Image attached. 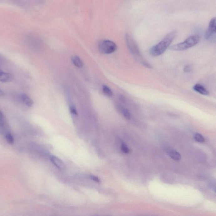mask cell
I'll return each mask as SVG.
<instances>
[{
  "label": "cell",
  "mask_w": 216,
  "mask_h": 216,
  "mask_svg": "<svg viewBox=\"0 0 216 216\" xmlns=\"http://www.w3.org/2000/svg\"><path fill=\"white\" fill-rule=\"evenodd\" d=\"M177 35V31H173L169 33L159 43L150 49V54L152 56L157 57L163 54L169 47Z\"/></svg>",
  "instance_id": "cell-1"
},
{
  "label": "cell",
  "mask_w": 216,
  "mask_h": 216,
  "mask_svg": "<svg viewBox=\"0 0 216 216\" xmlns=\"http://www.w3.org/2000/svg\"><path fill=\"white\" fill-rule=\"evenodd\" d=\"M126 43L128 48H129L130 51L133 54V56L136 58L137 60L140 62L142 65L147 68H152L150 64L147 62L142 58L140 50L137 45L136 44L133 39L129 36V35L126 34Z\"/></svg>",
  "instance_id": "cell-2"
},
{
  "label": "cell",
  "mask_w": 216,
  "mask_h": 216,
  "mask_svg": "<svg viewBox=\"0 0 216 216\" xmlns=\"http://www.w3.org/2000/svg\"><path fill=\"white\" fill-rule=\"evenodd\" d=\"M200 40L201 37L199 35H192L188 38L184 42L172 46L170 47V49L174 51L187 50L197 45Z\"/></svg>",
  "instance_id": "cell-3"
},
{
  "label": "cell",
  "mask_w": 216,
  "mask_h": 216,
  "mask_svg": "<svg viewBox=\"0 0 216 216\" xmlns=\"http://www.w3.org/2000/svg\"><path fill=\"white\" fill-rule=\"evenodd\" d=\"M99 50L104 54H111L115 52L117 49L116 44L109 40H104L101 41L99 44Z\"/></svg>",
  "instance_id": "cell-4"
},
{
  "label": "cell",
  "mask_w": 216,
  "mask_h": 216,
  "mask_svg": "<svg viewBox=\"0 0 216 216\" xmlns=\"http://www.w3.org/2000/svg\"><path fill=\"white\" fill-rule=\"evenodd\" d=\"M216 26L215 18H212L208 24V28L205 33V39L207 40L210 39L212 36L216 33Z\"/></svg>",
  "instance_id": "cell-5"
},
{
  "label": "cell",
  "mask_w": 216,
  "mask_h": 216,
  "mask_svg": "<svg viewBox=\"0 0 216 216\" xmlns=\"http://www.w3.org/2000/svg\"><path fill=\"white\" fill-rule=\"evenodd\" d=\"M14 80V76L9 73L4 72L0 69V82L7 83L12 82Z\"/></svg>",
  "instance_id": "cell-6"
},
{
  "label": "cell",
  "mask_w": 216,
  "mask_h": 216,
  "mask_svg": "<svg viewBox=\"0 0 216 216\" xmlns=\"http://www.w3.org/2000/svg\"><path fill=\"white\" fill-rule=\"evenodd\" d=\"M50 159L53 164L56 166L57 168L61 170L65 169L66 166L65 163L60 158H58L57 157L52 156L51 157Z\"/></svg>",
  "instance_id": "cell-7"
},
{
  "label": "cell",
  "mask_w": 216,
  "mask_h": 216,
  "mask_svg": "<svg viewBox=\"0 0 216 216\" xmlns=\"http://www.w3.org/2000/svg\"><path fill=\"white\" fill-rule=\"evenodd\" d=\"M193 89L195 91L200 93L203 95H209V92L202 85L200 84H196L193 87Z\"/></svg>",
  "instance_id": "cell-8"
},
{
  "label": "cell",
  "mask_w": 216,
  "mask_h": 216,
  "mask_svg": "<svg viewBox=\"0 0 216 216\" xmlns=\"http://www.w3.org/2000/svg\"><path fill=\"white\" fill-rule=\"evenodd\" d=\"M21 98L23 102L29 107H32L34 102L32 99L25 93H22L21 94Z\"/></svg>",
  "instance_id": "cell-9"
},
{
  "label": "cell",
  "mask_w": 216,
  "mask_h": 216,
  "mask_svg": "<svg viewBox=\"0 0 216 216\" xmlns=\"http://www.w3.org/2000/svg\"><path fill=\"white\" fill-rule=\"evenodd\" d=\"M71 60L75 66L78 68H82L83 66V63L82 60L77 56H73L71 58Z\"/></svg>",
  "instance_id": "cell-10"
},
{
  "label": "cell",
  "mask_w": 216,
  "mask_h": 216,
  "mask_svg": "<svg viewBox=\"0 0 216 216\" xmlns=\"http://www.w3.org/2000/svg\"><path fill=\"white\" fill-rule=\"evenodd\" d=\"M169 155L171 158L174 161H179L181 159V156L180 153L175 150H172L170 152Z\"/></svg>",
  "instance_id": "cell-11"
},
{
  "label": "cell",
  "mask_w": 216,
  "mask_h": 216,
  "mask_svg": "<svg viewBox=\"0 0 216 216\" xmlns=\"http://www.w3.org/2000/svg\"><path fill=\"white\" fill-rule=\"evenodd\" d=\"M103 91L104 94L109 97H111L113 95V92L111 89L106 85L103 86Z\"/></svg>",
  "instance_id": "cell-12"
},
{
  "label": "cell",
  "mask_w": 216,
  "mask_h": 216,
  "mask_svg": "<svg viewBox=\"0 0 216 216\" xmlns=\"http://www.w3.org/2000/svg\"><path fill=\"white\" fill-rule=\"evenodd\" d=\"M194 139L196 141L199 143H203L205 141V139L203 136L198 133H196L194 135Z\"/></svg>",
  "instance_id": "cell-13"
},
{
  "label": "cell",
  "mask_w": 216,
  "mask_h": 216,
  "mask_svg": "<svg viewBox=\"0 0 216 216\" xmlns=\"http://www.w3.org/2000/svg\"><path fill=\"white\" fill-rule=\"evenodd\" d=\"M6 139L7 143L9 144H13L14 143V138L11 133H7L6 135Z\"/></svg>",
  "instance_id": "cell-14"
},
{
  "label": "cell",
  "mask_w": 216,
  "mask_h": 216,
  "mask_svg": "<svg viewBox=\"0 0 216 216\" xmlns=\"http://www.w3.org/2000/svg\"><path fill=\"white\" fill-rule=\"evenodd\" d=\"M122 113L123 114L124 116L127 120H129L131 119V115L130 112L128 111V110L126 109V108H124V109L122 110Z\"/></svg>",
  "instance_id": "cell-15"
},
{
  "label": "cell",
  "mask_w": 216,
  "mask_h": 216,
  "mask_svg": "<svg viewBox=\"0 0 216 216\" xmlns=\"http://www.w3.org/2000/svg\"><path fill=\"white\" fill-rule=\"evenodd\" d=\"M121 151L125 154H128L129 152V149L125 143H122L121 146Z\"/></svg>",
  "instance_id": "cell-16"
},
{
  "label": "cell",
  "mask_w": 216,
  "mask_h": 216,
  "mask_svg": "<svg viewBox=\"0 0 216 216\" xmlns=\"http://www.w3.org/2000/svg\"><path fill=\"white\" fill-rule=\"evenodd\" d=\"M4 123V118H3V113L0 111V127H3Z\"/></svg>",
  "instance_id": "cell-17"
},
{
  "label": "cell",
  "mask_w": 216,
  "mask_h": 216,
  "mask_svg": "<svg viewBox=\"0 0 216 216\" xmlns=\"http://www.w3.org/2000/svg\"><path fill=\"white\" fill-rule=\"evenodd\" d=\"M90 178L92 180H93L94 181L96 182V183H99L100 182V179H99L98 177H96V176L91 175L90 176Z\"/></svg>",
  "instance_id": "cell-18"
},
{
  "label": "cell",
  "mask_w": 216,
  "mask_h": 216,
  "mask_svg": "<svg viewBox=\"0 0 216 216\" xmlns=\"http://www.w3.org/2000/svg\"><path fill=\"white\" fill-rule=\"evenodd\" d=\"M70 110L71 113L73 114V115H78L77 111H76V109H75V107H71L70 108Z\"/></svg>",
  "instance_id": "cell-19"
},
{
  "label": "cell",
  "mask_w": 216,
  "mask_h": 216,
  "mask_svg": "<svg viewBox=\"0 0 216 216\" xmlns=\"http://www.w3.org/2000/svg\"><path fill=\"white\" fill-rule=\"evenodd\" d=\"M192 71V68L190 65H187L184 68V71L185 72H190Z\"/></svg>",
  "instance_id": "cell-20"
},
{
  "label": "cell",
  "mask_w": 216,
  "mask_h": 216,
  "mask_svg": "<svg viewBox=\"0 0 216 216\" xmlns=\"http://www.w3.org/2000/svg\"><path fill=\"white\" fill-rule=\"evenodd\" d=\"M5 95V93L2 90L0 89V97L4 96Z\"/></svg>",
  "instance_id": "cell-21"
}]
</instances>
